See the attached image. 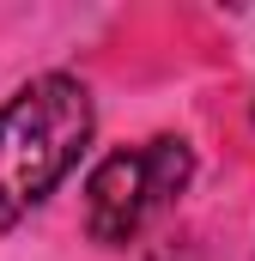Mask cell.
I'll return each instance as SVG.
<instances>
[{"mask_svg":"<svg viewBox=\"0 0 255 261\" xmlns=\"http://www.w3.org/2000/svg\"><path fill=\"white\" fill-rule=\"evenodd\" d=\"M249 122H255V103H249Z\"/></svg>","mask_w":255,"mask_h":261,"instance_id":"3957f363","label":"cell"},{"mask_svg":"<svg viewBox=\"0 0 255 261\" xmlns=\"http://www.w3.org/2000/svg\"><path fill=\"white\" fill-rule=\"evenodd\" d=\"M97 110L85 79L37 73L0 103V231L31 219L91 152Z\"/></svg>","mask_w":255,"mask_h":261,"instance_id":"6da1fadb","label":"cell"},{"mask_svg":"<svg viewBox=\"0 0 255 261\" xmlns=\"http://www.w3.org/2000/svg\"><path fill=\"white\" fill-rule=\"evenodd\" d=\"M189 182H194V152L176 134H158V140L110 152L85 176V231H91V243L140 237V225L152 213H164Z\"/></svg>","mask_w":255,"mask_h":261,"instance_id":"7a4b0ae2","label":"cell"}]
</instances>
